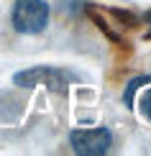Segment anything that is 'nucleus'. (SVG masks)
<instances>
[{
  "mask_svg": "<svg viewBox=\"0 0 151 156\" xmlns=\"http://www.w3.org/2000/svg\"><path fill=\"white\" fill-rule=\"evenodd\" d=\"M13 28L23 36H36L49 23V3L46 0H16L10 10Z\"/></svg>",
  "mask_w": 151,
  "mask_h": 156,
  "instance_id": "f257e3e1",
  "label": "nucleus"
},
{
  "mask_svg": "<svg viewBox=\"0 0 151 156\" xmlns=\"http://www.w3.org/2000/svg\"><path fill=\"white\" fill-rule=\"evenodd\" d=\"M84 8H87V0H62V10L67 13L69 18H77L82 16Z\"/></svg>",
  "mask_w": 151,
  "mask_h": 156,
  "instance_id": "39448f33",
  "label": "nucleus"
},
{
  "mask_svg": "<svg viewBox=\"0 0 151 156\" xmlns=\"http://www.w3.org/2000/svg\"><path fill=\"white\" fill-rule=\"evenodd\" d=\"M146 82H151V77H136V80L128 82L126 92H123V102H126V108H133V95H136V90H138L141 84H146Z\"/></svg>",
  "mask_w": 151,
  "mask_h": 156,
  "instance_id": "20e7f679",
  "label": "nucleus"
},
{
  "mask_svg": "<svg viewBox=\"0 0 151 156\" xmlns=\"http://www.w3.org/2000/svg\"><path fill=\"white\" fill-rule=\"evenodd\" d=\"M141 113L151 120V90H146V92H143V97H141Z\"/></svg>",
  "mask_w": 151,
  "mask_h": 156,
  "instance_id": "423d86ee",
  "label": "nucleus"
},
{
  "mask_svg": "<svg viewBox=\"0 0 151 156\" xmlns=\"http://www.w3.org/2000/svg\"><path fill=\"white\" fill-rule=\"evenodd\" d=\"M69 146L80 156H102L113 146V136L108 128H82L69 133Z\"/></svg>",
  "mask_w": 151,
  "mask_h": 156,
  "instance_id": "7ed1b4c3",
  "label": "nucleus"
},
{
  "mask_svg": "<svg viewBox=\"0 0 151 156\" xmlns=\"http://www.w3.org/2000/svg\"><path fill=\"white\" fill-rule=\"evenodd\" d=\"M143 23H146V34H143V38H146V41H151V10H146Z\"/></svg>",
  "mask_w": 151,
  "mask_h": 156,
  "instance_id": "0eeeda50",
  "label": "nucleus"
},
{
  "mask_svg": "<svg viewBox=\"0 0 151 156\" xmlns=\"http://www.w3.org/2000/svg\"><path fill=\"white\" fill-rule=\"evenodd\" d=\"M72 80L69 72L64 69H54V67H31V69H23L13 77V82L18 87H49L51 92H67V84Z\"/></svg>",
  "mask_w": 151,
  "mask_h": 156,
  "instance_id": "f03ea898",
  "label": "nucleus"
}]
</instances>
